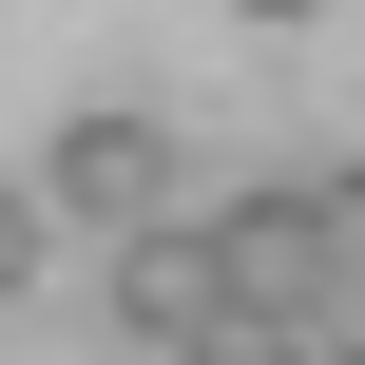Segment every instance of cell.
I'll use <instances>...</instances> for the list:
<instances>
[{
  "label": "cell",
  "mask_w": 365,
  "mask_h": 365,
  "mask_svg": "<svg viewBox=\"0 0 365 365\" xmlns=\"http://www.w3.org/2000/svg\"><path fill=\"white\" fill-rule=\"evenodd\" d=\"M38 192H58V231L135 250V231H173V212H192V154H173V115L96 96V115H58V135H38Z\"/></svg>",
  "instance_id": "cell-1"
},
{
  "label": "cell",
  "mask_w": 365,
  "mask_h": 365,
  "mask_svg": "<svg viewBox=\"0 0 365 365\" xmlns=\"http://www.w3.org/2000/svg\"><path fill=\"white\" fill-rule=\"evenodd\" d=\"M212 269H231V308H308V327H327V289H346L327 192H308V173H250V192L212 212Z\"/></svg>",
  "instance_id": "cell-2"
},
{
  "label": "cell",
  "mask_w": 365,
  "mask_h": 365,
  "mask_svg": "<svg viewBox=\"0 0 365 365\" xmlns=\"http://www.w3.org/2000/svg\"><path fill=\"white\" fill-rule=\"evenodd\" d=\"M231 308V269H212V212H173V231H135V250H96V327L135 365H173L192 327Z\"/></svg>",
  "instance_id": "cell-3"
},
{
  "label": "cell",
  "mask_w": 365,
  "mask_h": 365,
  "mask_svg": "<svg viewBox=\"0 0 365 365\" xmlns=\"http://www.w3.org/2000/svg\"><path fill=\"white\" fill-rule=\"evenodd\" d=\"M173 365H327V327H308V308H212Z\"/></svg>",
  "instance_id": "cell-4"
},
{
  "label": "cell",
  "mask_w": 365,
  "mask_h": 365,
  "mask_svg": "<svg viewBox=\"0 0 365 365\" xmlns=\"http://www.w3.org/2000/svg\"><path fill=\"white\" fill-rule=\"evenodd\" d=\"M38 250H58V192H38V173H0V308L38 289Z\"/></svg>",
  "instance_id": "cell-5"
},
{
  "label": "cell",
  "mask_w": 365,
  "mask_h": 365,
  "mask_svg": "<svg viewBox=\"0 0 365 365\" xmlns=\"http://www.w3.org/2000/svg\"><path fill=\"white\" fill-rule=\"evenodd\" d=\"M308 192H327V250H346V289H365V154H327Z\"/></svg>",
  "instance_id": "cell-6"
},
{
  "label": "cell",
  "mask_w": 365,
  "mask_h": 365,
  "mask_svg": "<svg viewBox=\"0 0 365 365\" xmlns=\"http://www.w3.org/2000/svg\"><path fill=\"white\" fill-rule=\"evenodd\" d=\"M231 19H250V38H308V19H327V0H231Z\"/></svg>",
  "instance_id": "cell-7"
},
{
  "label": "cell",
  "mask_w": 365,
  "mask_h": 365,
  "mask_svg": "<svg viewBox=\"0 0 365 365\" xmlns=\"http://www.w3.org/2000/svg\"><path fill=\"white\" fill-rule=\"evenodd\" d=\"M327 365H365V289H327Z\"/></svg>",
  "instance_id": "cell-8"
}]
</instances>
